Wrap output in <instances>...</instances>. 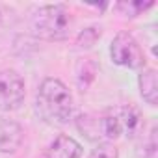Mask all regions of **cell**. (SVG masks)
<instances>
[{
  "mask_svg": "<svg viewBox=\"0 0 158 158\" xmlns=\"http://www.w3.org/2000/svg\"><path fill=\"white\" fill-rule=\"evenodd\" d=\"M39 115L50 125H65L73 115V95L58 78H45L35 101Z\"/></svg>",
  "mask_w": 158,
  "mask_h": 158,
  "instance_id": "cell-1",
  "label": "cell"
},
{
  "mask_svg": "<svg viewBox=\"0 0 158 158\" xmlns=\"http://www.w3.org/2000/svg\"><path fill=\"white\" fill-rule=\"evenodd\" d=\"M73 15L65 4L39 6L32 15V32L45 41H63L73 30Z\"/></svg>",
  "mask_w": 158,
  "mask_h": 158,
  "instance_id": "cell-2",
  "label": "cell"
},
{
  "mask_svg": "<svg viewBox=\"0 0 158 158\" xmlns=\"http://www.w3.org/2000/svg\"><path fill=\"white\" fill-rule=\"evenodd\" d=\"M143 127H145L143 114L132 104L108 108L104 114H101L102 138L108 139H117L121 136L130 139L138 138L143 132Z\"/></svg>",
  "mask_w": 158,
  "mask_h": 158,
  "instance_id": "cell-3",
  "label": "cell"
},
{
  "mask_svg": "<svg viewBox=\"0 0 158 158\" xmlns=\"http://www.w3.org/2000/svg\"><path fill=\"white\" fill-rule=\"evenodd\" d=\"M112 61L128 69H145V54L130 32H119L110 45Z\"/></svg>",
  "mask_w": 158,
  "mask_h": 158,
  "instance_id": "cell-4",
  "label": "cell"
},
{
  "mask_svg": "<svg viewBox=\"0 0 158 158\" xmlns=\"http://www.w3.org/2000/svg\"><path fill=\"white\" fill-rule=\"evenodd\" d=\"M26 89L23 76L13 69L0 71V110H17L24 101Z\"/></svg>",
  "mask_w": 158,
  "mask_h": 158,
  "instance_id": "cell-5",
  "label": "cell"
},
{
  "mask_svg": "<svg viewBox=\"0 0 158 158\" xmlns=\"http://www.w3.org/2000/svg\"><path fill=\"white\" fill-rule=\"evenodd\" d=\"M24 139V130L19 123L0 117V152L11 154L17 152Z\"/></svg>",
  "mask_w": 158,
  "mask_h": 158,
  "instance_id": "cell-6",
  "label": "cell"
},
{
  "mask_svg": "<svg viewBox=\"0 0 158 158\" xmlns=\"http://www.w3.org/2000/svg\"><path fill=\"white\" fill-rule=\"evenodd\" d=\"M47 158H82V145L71 136L60 134L48 145Z\"/></svg>",
  "mask_w": 158,
  "mask_h": 158,
  "instance_id": "cell-7",
  "label": "cell"
},
{
  "mask_svg": "<svg viewBox=\"0 0 158 158\" xmlns=\"http://www.w3.org/2000/svg\"><path fill=\"white\" fill-rule=\"evenodd\" d=\"M138 84H139V93L143 101L151 106H156L158 101V82H156V71L154 69H143L138 76Z\"/></svg>",
  "mask_w": 158,
  "mask_h": 158,
  "instance_id": "cell-8",
  "label": "cell"
},
{
  "mask_svg": "<svg viewBox=\"0 0 158 158\" xmlns=\"http://www.w3.org/2000/svg\"><path fill=\"white\" fill-rule=\"evenodd\" d=\"M152 6H154V2H141V0H128V2L125 0V2H117L115 4V8L125 17H138L141 11L152 8Z\"/></svg>",
  "mask_w": 158,
  "mask_h": 158,
  "instance_id": "cell-9",
  "label": "cell"
},
{
  "mask_svg": "<svg viewBox=\"0 0 158 158\" xmlns=\"http://www.w3.org/2000/svg\"><path fill=\"white\" fill-rule=\"evenodd\" d=\"M99 39H101V28L91 26V28H86L84 32H80L76 43H78V47H80V48H91Z\"/></svg>",
  "mask_w": 158,
  "mask_h": 158,
  "instance_id": "cell-10",
  "label": "cell"
},
{
  "mask_svg": "<svg viewBox=\"0 0 158 158\" xmlns=\"http://www.w3.org/2000/svg\"><path fill=\"white\" fill-rule=\"evenodd\" d=\"M88 158H119V152H117V149H115L112 143L101 141V143L89 152Z\"/></svg>",
  "mask_w": 158,
  "mask_h": 158,
  "instance_id": "cell-11",
  "label": "cell"
},
{
  "mask_svg": "<svg viewBox=\"0 0 158 158\" xmlns=\"http://www.w3.org/2000/svg\"><path fill=\"white\" fill-rule=\"evenodd\" d=\"M0 21H2V6H0Z\"/></svg>",
  "mask_w": 158,
  "mask_h": 158,
  "instance_id": "cell-12",
  "label": "cell"
}]
</instances>
